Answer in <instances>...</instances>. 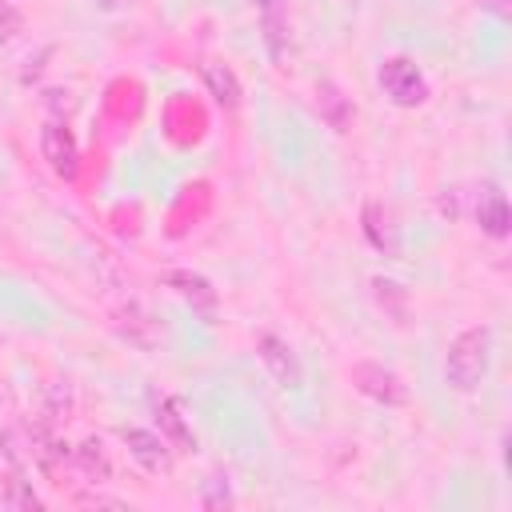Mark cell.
Here are the masks:
<instances>
[{
  "label": "cell",
  "mask_w": 512,
  "mask_h": 512,
  "mask_svg": "<svg viewBox=\"0 0 512 512\" xmlns=\"http://www.w3.org/2000/svg\"><path fill=\"white\" fill-rule=\"evenodd\" d=\"M120 440L128 448V456L144 468V472H168L172 468V452H168V440L148 432V428H120Z\"/></svg>",
  "instance_id": "obj_4"
},
{
  "label": "cell",
  "mask_w": 512,
  "mask_h": 512,
  "mask_svg": "<svg viewBox=\"0 0 512 512\" xmlns=\"http://www.w3.org/2000/svg\"><path fill=\"white\" fill-rule=\"evenodd\" d=\"M352 384H356V392H364L376 404H404V384L384 364H372V360L352 364Z\"/></svg>",
  "instance_id": "obj_3"
},
{
  "label": "cell",
  "mask_w": 512,
  "mask_h": 512,
  "mask_svg": "<svg viewBox=\"0 0 512 512\" xmlns=\"http://www.w3.org/2000/svg\"><path fill=\"white\" fill-rule=\"evenodd\" d=\"M68 412H72V392L64 384H48V392H44V416H48V424L68 420Z\"/></svg>",
  "instance_id": "obj_17"
},
{
  "label": "cell",
  "mask_w": 512,
  "mask_h": 512,
  "mask_svg": "<svg viewBox=\"0 0 512 512\" xmlns=\"http://www.w3.org/2000/svg\"><path fill=\"white\" fill-rule=\"evenodd\" d=\"M200 504H204V508H224V504H232L228 476H208L204 488H200Z\"/></svg>",
  "instance_id": "obj_18"
},
{
  "label": "cell",
  "mask_w": 512,
  "mask_h": 512,
  "mask_svg": "<svg viewBox=\"0 0 512 512\" xmlns=\"http://www.w3.org/2000/svg\"><path fill=\"white\" fill-rule=\"evenodd\" d=\"M100 8H120V4H128V0H96Z\"/></svg>",
  "instance_id": "obj_20"
},
{
  "label": "cell",
  "mask_w": 512,
  "mask_h": 512,
  "mask_svg": "<svg viewBox=\"0 0 512 512\" xmlns=\"http://www.w3.org/2000/svg\"><path fill=\"white\" fill-rule=\"evenodd\" d=\"M164 284L180 296V300H188L196 312H204V316H212L216 312V288L200 276V272H188V268H172V272H164Z\"/></svg>",
  "instance_id": "obj_8"
},
{
  "label": "cell",
  "mask_w": 512,
  "mask_h": 512,
  "mask_svg": "<svg viewBox=\"0 0 512 512\" xmlns=\"http://www.w3.org/2000/svg\"><path fill=\"white\" fill-rule=\"evenodd\" d=\"M4 504H8V508H40V496H36V492L24 484L20 468H12L8 484H4Z\"/></svg>",
  "instance_id": "obj_16"
},
{
  "label": "cell",
  "mask_w": 512,
  "mask_h": 512,
  "mask_svg": "<svg viewBox=\"0 0 512 512\" xmlns=\"http://www.w3.org/2000/svg\"><path fill=\"white\" fill-rule=\"evenodd\" d=\"M0 400H4V392H0Z\"/></svg>",
  "instance_id": "obj_21"
},
{
  "label": "cell",
  "mask_w": 512,
  "mask_h": 512,
  "mask_svg": "<svg viewBox=\"0 0 512 512\" xmlns=\"http://www.w3.org/2000/svg\"><path fill=\"white\" fill-rule=\"evenodd\" d=\"M40 152H44V160L52 164V172H60V176H72V172H76L80 152H76V136L68 132V124L48 120L44 132H40Z\"/></svg>",
  "instance_id": "obj_5"
},
{
  "label": "cell",
  "mask_w": 512,
  "mask_h": 512,
  "mask_svg": "<svg viewBox=\"0 0 512 512\" xmlns=\"http://www.w3.org/2000/svg\"><path fill=\"white\" fill-rule=\"evenodd\" d=\"M76 468L88 476V480H108L112 476V460H108V452H104V444L96 440V436H88L80 448H76Z\"/></svg>",
  "instance_id": "obj_14"
},
{
  "label": "cell",
  "mask_w": 512,
  "mask_h": 512,
  "mask_svg": "<svg viewBox=\"0 0 512 512\" xmlns=\"http://www.w3.org/2000/svg\"><path fill=\"white\" fill-rule=\"evenodd\" d=\"M476 220L488 236H508V200L496 184H484L476 192Z\"/></svg>",
  "instance_id": "obj_10"
},
{
  "label": "cell",
  "mask_w": 512,
  "mask_h": 512,
  "mask_svg": "<svg viewBox=\"0 0 512 512\" xmlns=\"http://www.w3.org/2000/svg\"><path fill=\"white\" fill-rule=\"evenodd\" d=\"M156 424H160V436H164L176 452L196 448V436H192V428H188V420H184V412H180V404H176L172 396H160V400H156Z\"/></svg>",
  "instance_id": "obj_9"
},
{
  "label": "cell",
  "mask_w": 512,
  "mask_h": 512,
  "mask_svg": "<svg viewBox=\"0 0 512 512\" xmlns=\"http://www.w3.org/2000/svg\"><path fill=\"white\" fill-rule=\"evenodd\" d=\"M24 440H28V464L44 472H56L68 460V444L48 424H24Z\"/></svg>",
  "instance_id": "obj_7"
},
{
  "label": "cell",
  "mask_w": 512,
  "mask_h": 512,
  "mask_svg": "<svg viewBox=\"0 0 512 512\" xmlns=\"http://www.w3.org/2000/svg\"><path fill=\"white\" fill-rule=\"evenodd\" d=\"M204 84H208V92H212L224 108H236V104H240V84H236V76H232L224 64H204Z\"/></svg>",
  "instance_id": "obj_15"
},
{
  "label": "cell",
  "mask_w": 512,
  "mask_h": 512,
  "mask_svg": "<svg viewBox=\"0 0 512 512\" xmlns=\"http://www.w3.org/2000/svg\"><path fill=\"white\" fill-rule=\"evenodd\" d=\"M20 28H24V16L12 8V0H0V44L16 40V36H20Z\"/></svg>",
  "instance_id": "obj_19"
},
{
  "label": "cell",
  "mask_w": 512,
  "mask_h": 512,
  "mask_svg": "<svg viewBox=\"0 0 512 512\" xmlns=\"http://www.w3.org/2000/svg\"><path fill=\"white\" fill-rule=\"evenodd\" d=\"M260 360H264L268 376H272L280 388H300L304 372H300V360H296V352L288 348V340H280V336H260Z\"/></svg>",
  "instance_id": "obj_6"
},
{
  "label": "cell",
  "mask_w": 512,
  "mask_h": 512,
  "mask_svg": "<svg viewBox=\"0 0 512 512\" xmlns=\"http://www.w3.org/2000/svg\"><path fill=\"white\" fill-rule=\"evenodd\" d=\"M316 108H320V116L336 128V132H348V124H352V108H348V100L340 96V88L336 84H320L316 88Z\"/></svg>",
  "instance_id": "obj_12"
},
{
  "label": "cell",
  "mask_w": 512,
  "mask_h": 512,
  "mask_svg": "<svg viewBox=\"0 0 512 512\" xmlns=\"http://www.w3.org/2000/svg\"><path fill=\"white\" fill-rule=\"evenodd\" d=\"M488 356H492V332L488 328H464L444 356V380L456 392H472L480 388L484 372H488Z\"/></svg>",
  "instance_id": "obj_1"
},
{
  "label": "cell",
  "mask_w": 512,
  "mask_h": 512,
  "mask_svg": "<svg viewBox=\"0 0 512 512\" xmlns=\"http://www.w3.org/2000/svg\"><path fill=\"white\" fill-rule=\"evenodd\" d=\"M380 88L392 96V104L400 108H416L428 100V80L420 76V68L404 56H392L380 64Z\"/></svg>",
  "instance_id": "obj_2"
},
{
  "label": "cell",
  "mask_w": 512,
  "mask_h": 512,
  "mask_svg": "<svg viewBox=\"0 0 512 512\" xmlns=\"http://www.w3.org/2000/svg\"><path fill=\"white\" fill-rule=\"evenodd\" d=\"M364 232H368V240H372L380 252H388V256L400 252L396 228H392V220H388V212H384L380 204H368V208H364Z\"/></svg>",
  "instance_id": "obj_13"
},
{
  "label": "cell",
  "mask_w": 512,
  "mask_h": 512,
  "mask_svg": "<svg viewBox=\"0 0 512 512\" xmlns=\"http://www.w3.org/2000/svg\"><path fill=\"white\" fill-rule=\"evenodd\" d=\"M116 328H120L132 344H140V348H152V344H156V324H152V316H148L144 308H136V304H128V308L116 312Z\"/></svg>",
  "instance_id": "obj_11"
}]
</instances>
